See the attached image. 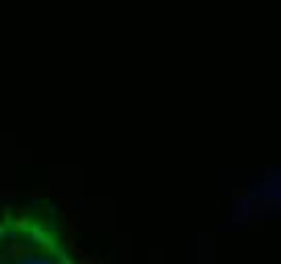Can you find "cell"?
I'll return each instance as SVG.
<instances>
[{"label": "cell", "instance_id": "1", "mask_svg": "<svg viewBox=\"0 0 281 264\" xmlns=\"http://www.w3.org/2000/svg\"><path fill=\"white\" fill-rule=\"evenodd\" d=\"M0 264H83L64 234L42 215L0 217Z\"/></svg>", "mask_w": 281, "mask_h": 264}]
</instances>
